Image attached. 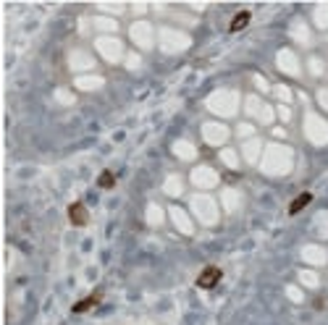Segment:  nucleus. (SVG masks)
I'll return each instance as SVG.
<instances>
[{
  "instance_id": "f257e3e1",
  "label": "nucleus",
  "mask_w": 328,
  "mask_h": 325,
  "mask_svg": "<svg viewBox=\"0 0 328 325\" xmlns=\"http://www.w3.org/2000/svg\"><path fill=\"white\" fill-rule=\"evenodd\" d=\"M221 268H215V265H208L200 275H197V286H200V289H213L218 281H221Z\"/></svg>"
},
{
  "instance_id": "f03ea898",
  "label": "nucleus",
  "mask_w": 328,
  "mask_h": 325,
  "mask_svg": "<svg viewBox=\"0 0 328 325\" xmlns=\"http://www.w3.org/2000/svg\"><path fill=\"white\" fill-rule=\"evenodd\" d=\"M69 220H71L74 226H84L87 220H90L84 202H74V205H69Z\"/></svg>"
},
{
  "instance_id": "7ed1b4c3",
  "label": "nucleus",
  "mask_w": 328,
  "mask_h": 325,
  "mask_svg": "<svg viewBox=\"0 0 328 325\" xmlns=\"http://www.w3.org/2000/svg\"><path fill=\"white\" fill-rule=\"evenodd\" d=\"M310 202H313V194H310V192H302L299 197H294V199H292V205H289V215L302 213V210H304V207H308Z\"/></svg>"
},
{
  "instance_id": "20e7f679",
  "label": "nucleus",
  "mask_w": 328,
  "mask_h": 325,
  "mask_svg": "<svg viewBox=\"0 0 328 325\" xmlns=\"http://www.w3.org/2000/svg\"><path fill=\"white\" fill-rule=\"evenodd\" d=\"M250 18H252V16H250V11H239V13L231 18V24H229V32H242V29L250 24Z\"/></svg>"
},
{
  "instance_id": "39448f33",
  "label": "nucleus",
  "mask_w": 328,
  "mask_h": 325,
  "mask_svg": "<svg viewBox=\"0 0 328 325\" xmlns=\"http://www.w3.org/2000/svg\"><path fill=\"white\" fill-rule=\"evenodd\" d=\"M97 301H100V291H95L92 296H87V299L76 301V304H74V312L79 315V312H87V310H92V307L97 304Z\"/></svg>"
},
{
  "instance_id": "423d86ee",
  "label": "nucleus",
  "mask_w": 328,
  "mask_h": 325,
  "mask_svg": "<svg viewBox=\"0 0 328 325\" xmlns=\"http://www.w3.org/2000/svg\"><path fill=\"white\" fill-rule=\"evenodd\" d=\"M97 184L102 189H113V184H116V176L111 173V171H105V173H100V178H97Z\"/></svg>"
}]
</instances>
